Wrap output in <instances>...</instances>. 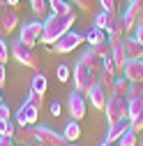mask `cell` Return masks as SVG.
Instances as JSON below:
<instances>
[{
	"label": "cell",
	"mask_w": 143,
	"mask_h": 146,
	"mask_svg": "<svg viewBox=\"0 0 143 146\" xmlns=\"http://www.w3.org/2000/svg\"><path fill=\"white\" fill-rule=\"evenodd\" d=\"M76 21V12L72 9L69 14H49L44 19V33H42V44L46 46H53L67 30H72V26H74Z\"/></svg>",
	"instance_id": "obj_1"
},
{
	"label": "cell",
	"mask_w": 143,
	"mask_h": 146,
	"mask_svg": "<svg viewBox=\"0 0 143 146\" xmlns=\"http://www.w3.org/2000/svg\"><path fill=\"white\" fill-rule=\"evenodd\" d=\"M19 28V12L16 7H12L7 0H0V37L14 33Z\"/></svg>",
	"instance_id": "obj_2"
},
{
	"label": "cell",
	"mask_w": 143,
	"mask_h": 146,
	"mask_svg": "<svg viewBox=\"0 0 143 146\" xmlns=\"http://www.w3.org/2000/svg\"><path fill=\"white\" fill-rule=\"evenodd\" d=\"M95 81H97V72H92L90 67H88V65L79 58V63L74 65V88L81 90V93L85 95V90L90 88Z\"/></svg>",
	"instance_id": "obj_3"
},
{
	"label": "cell",
	"mask_w": 143,
	"mask_h": 146,
	"mask_svg": "<svg viewBox=\"0 0 143 146\" xmlns=\"http://www.w3.org/2000/svg\"><path fill=\"white\" fill-rule=\"evenodd\" d=\"M9 53H12V58H14L16 63H21V65H26V67H35V65H37V56H35L32 46H28V44L21 42V40H14V42H12Z\"/></svg>",
	"instance_id": "obj_4"
},
{
	"label": "cell",
	"mask_w": 143,
	"mask_h": 146,
	"mask_svg": "<svg viewBox=\"0 0 143 146\" xmlns=\"http://www.w3.org/2000/svg\"><path fill=\"white\" fill-rule=\"evenodd\" d=\"M106 121L115 123L120 118H127V98H118V95H109L106 98Z\"/></svg>",
	"instance_id": "obj_5"
},
{
	"label": "cell",
	"mask_w": 143,
	"mask_h": 146,
	"mask_svg": "<svg viewBox=\"0 0 143 146\" xmlns=\"http://www.w3.org/2000/svg\"><path fill=\"white\" fill-rule=\"evenodd\" d=\"M42 33H44V21H42V19H32V21H28V23L21 26L19 40L26 42L28 46H35V44L42 40Z\"/></svg>",
	"instance_id": "obj_6"
},
{
	"label": "cell",
	"mask_w": 143,
	"mask_h": 146,
	"mask_svg": "<svg viewBox=\"0 0 143 146\" xmlns=\"http://www.w3.org/2000/svg\"><path fill=\"white\" fill-rule=\"evenodd\" d=\"M83 42H85V35H81V33H76V30H67V33H65L51 49L56 51V53H69V51L79 49Z\"/></svg>",
	"instance_id": "obj_7"
},
{
	"label": "cell",
	"mask_w": 143,
	"mask_h": 146,
	"mask_svg": "<svg viewBox=\"0 0 143 146\" xmlns=\"http://www.w3.org/2000/svg\"><path fill=\"white\" fill-rule=\"evenodd\" d=\"M67 109H69V116L74 121H81L85 116V95L81 93V90H72L69 98H67Z\"/></svg>",
	"instance_id": "obj_8"
},
{
	"label": "cell",
	"mask_w": 143,
	"mask_h": 146,
	"mask_svg": "<svg viewBox=\"0 0 143 146\" xmlns=\"http://www.w3.org/2000/svg\"><path fill=\"white\" fill-rule=\"evenodd\" d=\"M37 118H39V109L32 107L28 100L19 107V111L14 114V123L16 125H37Z\"/></svg>",
	"instance_id": "obj_9"
},
{
	"label": "cell",
	"mask_w": 143,
	"mask_h": 146,
	"mask_svg": "<svg viewBox=\"0 0 143 146\" xmlns=\"http://www.w3.org/2000/svg\"><path fill=\"white\" fill-rule=\"evenodd\" d=\"M85 98L90 100V104L95 107V109H99V111H104V107H106V98H109V93H106V88L99 84V81H95L90 88L85 90Z\"/></svg>",
	"instance_id": "obj_10"
},
{
	"label": "cell",
	"mask_w": 143,
	"mask_h": 146,
	"mask_svg": "<svg viewBox=\"0 0 143 146\" xmlns=\"http://www.w3.org/2000/svg\"><path fill=\"white\" fill-rule=\"evenodd\" d=\"M122 74H125L127 81H138V84H143V58L127 60V63H125Z\"/></svg>",
	"instance_id": "obj_11"
},
{
	"label": "cell",
	"mask_w": 143,
	"mask_h": 146,
	"mask_svg": "<svg viewBox=\"0 0 143 146\" xmlns=\"http://www.w3.org/2000/svg\"><path fill=\"white\" fill-rule=\"evenodd\" d=\"M111 58H113V63H115V70L122 72V70H125V63H127V44H125V40L111 44Z\"/></svg>",
	"instance_id": "obj_12"
},
{
	"label": "cell",
	"mask_w": 143,
	"mask_h": 146,
	"mask_svg": "<svg viewBox=\"0 0 143 146\" xmlns=\"http://www.w3.org/2000/svg\"><path fill=\"white\" fill-rule=\"evenodd\" d=\"M125 130H129V118H120V121H115V123H109V130H106V141L115 144V141L125 135Z\"/></svg>",
	"instance_id": "obj_13"
},
{
	"label": "cell",
	"mask_w": 143,
	"mask_h": 146,
	"mask_svg": "<svg viewBox=\"0 0 143 146\" xmlns=\"http://www.w3.org/2000/svg\"><path fill=\"white\" fill-rule=\"evenodd\" d=\"M115 21H118V14H115V12H106V9H102V12L95 16V26L102 28L104 33H111V28L115 26Z\"/></svg>",
	"instance_id": "obj_14"
},
{
	"label": "cell",
	"mask_w": 143,
	"mask_h": 146,
	"mask_svg": "<svg viewBox=\"0 0 143 146\" xmlns=\"http://www.w3.org/2000/svg\"><path fill=\"white\" fill-rule=\"evenodd\" d=\"M14 139L19 146H32L35 144V132H32V125H16V132Z\"/></svg>",
	"instance_id": "obj_15"
},
{
	"label": "cell",
	"mask_w": 143,
	"mask_h": 146,
	"mask_svg": "<svg viewBox=\"0 0 143 146\" xmlns=\"http://www.w3.org/2000/svg\"><path fill=\"white\" fill-rule=\"evenodd\" d=\"M32 132H35V141L49 144V146H53V141H56V137H58V132H53L46 125H32Z\"/></svg>",
	"instance_id": "obj_16"
},
{
	"label": "cell",
	"mask_w": 143,
	"mask_h": 146,
	"mask_svg": "<svg viewBox=\"0 0 143 146\" xmlns=\"http://www.w3.org/2000/svg\"><path fill=\"white\" fill-rule=\"evenodd\" d=\"M81 60H83L88 67H90L92 72H97V74H99V70H102V65H104V58L99 56V53H95L90 46H88V49L81 53Z\"/></svg>",
	"instance_id": "obj_17"
},
{
	"label": "cell",
	"mask_w": 143,
	"mask_h": 146,
	"mask_svg": "<svg viewBox=\"0 0 143 146\" xmlns=\"http://www.w3.org/2000/svg\"><path fill=\"white\" fill-rule=\"evenodd\" d=\"M125 44H127V60H136V58H143V44L134 37H125Z\"/></svg>",
	"instance_id": "obj_18"
},
{
	"label": "cell",
	"mask_w": 143,
	"mask_h": 146,
	"mask_svg": "<svg viewBox=\"0 0 143 146\" xmlns=\"http://www.w3.org/2000/svg\"><path fill=\"white\" fill-rule=\"evenodd\" d=\"M125 35H127V30H125V23H122V19L118 16V21H115V26L111 28V33H106V42H109V44H115V42L125 40Z\"/></svg>",
	"instance_id": "obj_19"
},
{
	"label": "cell",
	"mask_w": 143,
	"mask_h": 146,
	"mask_svg": "<svg viewBox=\"0 0 143 146\" xmlns=\"http://www.w3.org/2000/svg\"><path fill=\"white\" fill-rule=\"evenodd\" d=\"M62 137H65V139H69V141H76V139L81 137V125H79V121H74V118H72V121L65 125Z\"/></svg>",
	"instance_id": "obj_20"
},
{
	"label": "cell",
	"mask_w": 143,
	"mask_h": 146,
	"mask_svg": "<svg viewBox=\"0 0 143 146\" xmlns=\"http://www.w3.org/2000/svg\"><path fill=\"white\" fill-rule=\"evenodd\" d=\"M85 42H88V44H102V42H106V33H104L102 28L92 26L90 30L85 33Z\"/></svg>",
	"instance_id": "obj_21"
},
{
	"label": "cell",
	"mask_w": 143,
	"mask_h": 146,
	"mask_svg": "<svg viewBox=\"0 0 143 146\" xmlns=\"http://www.w3.org/2000/svg\"><path fill=\"white\" fill-rule=\"evenodd\" d=\"M127 88H129V81L125 79V74H122V77H118V74H115V81H113V93H111V95L127 98Z\"/></svg>",
	"instance_id": "obj_22"
},
{
	"label": "cell",
	"mask_w": 143,
	"mask_h": 146,
	"mask_svg": "<svg viewBox=\"0 0 143 146\" xmlns=\"http://www.w3.org/2000/svg\"><path fill=\"white\" fill-rule=\"evenodd\" d=\"M97 81L106 88V93H113V81H115V74H111V72H106V70H99V74H97Z\"/></svg>",
	"instance_id": "obj_23"
},
{
	"label": "cell",
	"mask_w": 143,
	"mask_h": 146,
	"mask_svg": "<svg viewBox=\"0 0 143 146\" xmlns=\"http://www.w3.org/2000/svg\"><path fill=\"white\" fill-rule=\"evenodd\" d=\"M30 7H32V14L37 16V19H46L49 0H30Z\"/></svg>",
	"instance_id": "obj_24"
},
{
	"label": "cell",
	"mask_w": 143,
	"mask_h": 146,
	"mask_svg": "<svg viewBox=\"0 0 143 146\" xmlns=\"http://www.w3.org/2000/svg\"><path fill=\"white\" fill-rule=\"evenodd\" d=\"M49 5H51V14H69L72 12L69 0H49Z\"/></svg>",
	"instance_id": "obj_25"
},
{
	"label": "cell",
	"mask_w": 143,
	"mask_h": 146,
	"mask_svg": "<svg viewBox=\"0 0 143 146\" xmlns=\"http://www.w3.org/2000/svg\"><path fill=\"white\" fill-rule=\"evenodd\" d=\"M143 111V98H136V100H127V118H136L138 114Z\"/></svg>",
	"instance_id": "obj_26"
},
{
	"label": "cell",
	"mask_w": 143,
	"mask_h": 146,
	"mask_svg": "<svg viewBox=\"0 0 143 146\" xmlns=\"http://www.w3.org/2000/svg\"><path fill=\"white\" fill-rule=\"evenodd\" d=\"M118 144L120 146H138V135L129 127V130H125V135L118 139Z\"/></svg>",
	"instance_id": "obj_27"
},
{
	"label": "cell",
	"mask_w": 143,
	"mask_h": 146,
	"mask_svg": "<svg viewBox=\"0 0 143 146\" xmlns=\"http://www.w3.org/2000/svg\"><path fill=\"white\" fill-rule=\"evenodd\" d=\"M136 98H143V84H138V81H129L127 100H136Z\"/></svg>",
	"instance_id": "obj_28"
},
{
	"label": "cell",
	"mask_w": 143,
	"mask_h": 146,
	"mask_svg": "<svg viewBox=\"0 0 143 146\" xmlns=\"http://www.w3.org/2000/svg\"><path fill=\"white\" fill-rule=\"evenodd\" d=\"M30 88L44 95V93H46V77H44V74H35V77H32V84H30Z\"/></svg>",
	"instance_id": "obj_29"
},
{
	"label": "cell",
	"mask_w": 143,
	"mask_h": 146,
	"mask_svg": "<svg viewBox=\"0 0 143 146\" xmlns=\"http://www.w3.org/2000/svg\"><path fill=\"white\" fill-rule=\"evenodd\" d=\"M28 102L32 104V107H37V109H42V102H44V95L42 93H37V90H28Z\"/></svg>",
	"instance_id": "obj_30"
},
{
	"label": "cell",
	"mask_w": 143,
	"mask_h": 146,
	"mask_svg": "<svg viewBox=\"0 0 143 146\" xmlns=\"http://www.w3.org/2000/svg\"><path fill=\"white\" fill-rule=\"evenodd\" d=\"M9 44H7V40L5 37H0V63H7L9 60Z\"/></svg>",
	"instance_id": "obj_31"
},
{
	"label": "cell",
	"mask_w": 143,
	"mask_h": 146,
	"mask_svg": "<svg viewBox=\"0 0 143 146\" xmlns=\"http://www.w3.org/2000/svg\"><path fill=\"white\" fill-rule=\"evenodd\" d=\"M129 127H132L136 135H141V132H143V111H141L136 118H132V121H129Z\"/></svg>",
	"instance_id": "obj_32"
},
{
	"label": "cell",
	"mask_w": 143,
	"mask_h": 146,
	"mask_svg": "<svg viewBox=\"0 0 143 146\" xmlns=\"http://www.w3.org/2000/svg\"><path fill=\"white\" fill-rule=\"evenodd\" d=\"M102 70L111 72V74H118V70H115V63H113V58H111V56H106V58H104V65H102Z\"/></svg>",
	"instance_id": "obj_33"
},
{
	"label": "cell",
	"mask_w": 143,
	"mask_h": 146,
	"mask_svg": "<svg viewBox=\"0 0 143 146\" xmlns=\"http://www.w3.org/2000/svg\"><path fill=\"white\" fill-rule=\"evenodd\" d=\"M56 74H58V79H60V81H69V67H67V65H58Z\"/></svg>",
	"instance_id": "obj_34"
},
{
	"label": "cell",
	"mask_w": 143,
	"mask_h": 146,
	"mask_svg": "<svg viewBox=\"0 0 143 146\" xmlns=\"http://www.w3.org/2000/svg\"><path fill=\"white\" fill-rule=\"evenodd\" d=\"M53 146H76V141H69V139H65L62 135H58L56 141H53Z\"/></svg>",
	"instance_id": "obj_35"
},
{
	"label": "cell",
	"mask_w": 143,
	"mask_h": 146,
	"mask_svg": "<svg viewBox=\"0 0 143 146\" xmlns=\"http://www.w3.org/2000/svg\"><path fill=\"white\" fill-rule=\"evenodd\" d=\"M99 5L106 12H115V0H99Z\"/></svg>",
	"instance_id": "obj_36"
},
{
	"label": "cell",
	"mask_w": 143,
	"mask_h": 146,
	"mask_svg": "<svg viewBox=\"0 0 143 146\" xmlns=\"http://www.w3.org/2000/svg\"><path fill=\"white\" fill-rule=\"evenodd\" d=\"M0 118H5V121L12 118V111H9V107H7L5 102H0Z\"/></svg>",
	"instance_id": "obj_37"
},
{
	"label": "cell",
	"mask_w": 143,
	"mask_h": 146,
	"mask_svg": "<svg viewBox=\"0 0 143 146\" xmlns=\"http://www.w3.org/2000/svg\"><path fill=\"white\" fill-rule=\"evenodd\" d=\"M72 5H76L81 9H90L92 7V0H72Z\"/></svg>",
	"instance_id": "obj_38"
},
{
	"label": "cell",
	"mask_w": 143,
	"mask_h": 146,
	"mask_svg": "<svg viewBox=\"0 0 143 146\" xmlns=\"http://www.w3.org/2000/svg\"><path fill=\"white\" fill-rule=\"evenodd\" d=\"M0 146H16V139L7 137V135H0Z\"/></svg>",
	"instance_id": "obj_39"
},
{
	"label": "cell",
	"mask_w": 143,
	"mask_h": 146,
	"mask_svg": "<svg viewBox=\"0 0 143 146\" xmlns=\"http://www.w3.org/2000/svg\"><path fill=\"white\" fill-rule=\"evenodd\" d=\"M5 81H7V72H5V63H0V88L5 86Z\"/></svg>",
	"instance_id": "obj_40"
},
{
	"label": "cell",
	"mask_w": 143,
	"mask_h": 146,
	"mask_svg": "<svg viewBox=\"0 0 143 146\" xmlns=\"http://www.w3.org/2000/svg\"><path fill=\"white\" fill-rule=\"evenodd\" d=\"M134 37H136V40H138V42L143 44V26H141V23H138V26L134 28Z\"/></svg>",
	"instance_id": "obj_41"
},
{
	"label": "cell",
	"mask_w": 143,
	"mask_h": 146,
	"mask_svg": "<svg viewBox=\"0 0 143 146\" xmlns=\"http://www.w3.org/2000/svg\"><path fill=\"white\" fill-rule=\"evenodd\" d=\"M14 132H16V123H14V121H9V123H7V132H5V135H7V137H14Z\"/></svg>",
	"instance_id": "obj_42"
},
{
	"label": "cell",
	"mask_w": 143,
	"mask_h": 146,
	"mask_svg": "<svg viewBox=\"0 0 143 146\" xmlns=\"http://www.w3.org/2000/svg\"><path fill=\"white\" fill-rule=\"evenodd\" d=\"M60 111H62V107H60L58 102H53V104H51V114H53V116H60Z\"/></svg>",
	"instance_id": "obj_43"
},
{
	"label": "cell",
	"mask_w": 143,
	"mask_h": 146,
	"mask_svg": "<svg viewBox=\"0 0 143 146\" xmlns=\"http://www.w3.org/2000/svg\"><path fill=\"white\" fill-rule=\"evenodd\" d=\"M136 5H138V23L143 26V0H136Z\"/></svg>",
	"instance_id": "obj_44"
},
{
	"label": "cell",
	"mask_w": 143,
	"mask_h": 146,
	"mask_svg": "<svg viewBox=\"0 0 143 146\" xmlns=\"http://www.w3.org/2000/svg\"><path fill=\"white\" fill-rule=\"evenodd\" d=\"M9 121H12V118H9ZM9 121L0 118V135H5V132H7V123H9Z\"/></svg>",
	"instance_id": "obj_45"
},
{
	"label": "cell",
	"mask_w": 143,
	"mask_h": 146,
	"mask_svg": "<svg viewBox=\"0 0 143 146\" xmlns=\"http://www.w3.org/2000/svg\"><path fill=\"white\" fill-rule=\"evenodd\" d=\"M7 3H9L12 7H16V9H19V3H21V0H7Z\"/></svg>",
	"instance_id": "obj_46"
},
{
	"label": "cell",
	"mask_w": 143,
	"mask_h": 146,
	"mask_svg": "<svg viewBox=\"0 0 143 146\" xmlns=\"http://www.w3.org/2000/svg\"><path fill=\"white\" fill-rule=\"evenodd\" d=\"M99 146H113V144H111V141H106V139H104V141H102Z\"/></svg>",
	"instance_id": "obj_47"
},
{
	"label": "cell",
	"mask_w": 143,
	"mask_h": 146,
	"mask_svg": "<svg viewBox=\"0 0 143 146\" xmlns=\"http://www.w3.org/2000/svg\"><path fill=\"white\" fill-rule=\"evenodd\" d=\"M0 102H3V93H0Z\"/></svg>",
	"instance_id": "obj_48"
},
{
	"label": "cell",
	"mask_w": 143,
	"mask_h": 146,
	"mask_svg": "<svg viewBox=\"0 0 143 146\" xmlns=\"http://www.w3.org/2000/svg\"><path fill=\"white\" fill-rule=\"evenodd\" d=\"M127 3H134V0H127Z\"/></svg>",
	"instance_id": "obj_49"
},
{
	"label": "cell",
	"mask_w": 143,
	"mask_h": 146,
	"mask_svg": "<svg viewBox=\"0 0 143 146\" xmlns=\"http://www.w3.org/2000/svg\"><path fill=\"white\" fill-rule=\"evenodd\" d=\"M141 146H143V141H141Z\"/></svg>",
	"instance_id": "obj_50"
},
{
	"label": "cell",
	"mask_w": 143,
	"mask_h": 146,
	"mask_svg": "<svg viewBox=\"0 0 143 146\" xmlns=\"http://www.w3.org/2000/svg\"><path fill=\"white\" fill-rule=\"evenodd\" d=\"M69 3H72V0H69Z\"/></svg>",
	"instance_id": "obj_51"
}]
</instances>
